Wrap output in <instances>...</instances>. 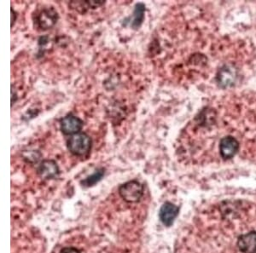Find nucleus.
<instances>
[{
  "instance_id": "nucleus-1",
  "label": "nucleus",
  "mask_w": 256,
  "mask_h": 253,
  "mask_svg": "<svg viewBox=\"0 0 256 253\" xmlns=\"http://www.w3.org/2000/svg\"><path fill=\"white\" fill-rule=\"evenodd\" d=\"M92 146V141L86 133L80 132L70 136L67 140V148L71 154L76 156H84L89 154Z\"/></svg>"
},
{
  "instance_id": "nucleus-12",
  "label": "nucleus",
  "mask_w": 256,
  "mask_h": 253,
  "mask_svg": "<svg viewBox=\"0 0 256 253\" xmlns=\"http://www.w3.org/2000/svg\"><path fill=\"white\" fill-rule=\"evenodd\" d=\"M60 253H80V252L74 248H65L62 249Z\"/></svg>"
},
{
  "instance_id": "nucleus-6",
  "label": "nucleus",
  "mask_w": 256,
  "mask_h": 253,
  "mask_svg": "<svg viewBox=\"0 0 256 253\" xmlns=\"http://www.w3.org/2000/svg\"><path fill=\"white\" fill-rule=\"evenodd\" d=\"M60 173L58 166L53 160H44L38 167V174L43 179L58 178Z\"/></svg>"
},
{
  "instance_id": "nucleus-9",
  "label": "nucleus",
  "mask_w": 256,
  "mask_h": 253,
  "mask_svg": "<svg viewBox=\"0 0 256 253\" xmlns=\"http://www.w3.org/2000/svg\"><path fill=\"white\" fill-rule=\"evenodd\" d=\"M105 170L104 168H99L94 172V174L90 175L89 177L82 180L80 182L82 186L89 187L94 186L95 184H98V182L102 180L104 176Z\"/></svg>"
},
{
  "instance_id": "nucleus-10",
  "label": "nucleus",
  "mask_w": 256,
  "mask_h": 253,
  "mask_svg": "<svg viewBox=\"0 0 256 253\" xmlns=\"http://www.w3.org/2000/svg\"><path fill=\"white\" fill-rule=\"evenodd\" d=\"M40 157V153L38 151H35V150L30 151V153H25V155H24V159H28V162H38Z\"/></svg>"
},
{
  "instance_id": "nucleus-8",
  "label": "nucleus",
  "mask_w": 256,
  "mask_h": 253,
  "mask_svg": "<svg viewBox=\"0 0 256 253\" xmlns=\"http://www.w3.org/2000/svg\"><path fill=\"white\" fill-rule=\"evenodd\" d=\"M146 17V5L143 3H138L134 7V13L132 15L130 26L134 30H138L142 26Z\"/></svg>"
},
{
  "instance_id": "nucleus-7",
  "label": "nucleus",
  "mask_w": 256,
  "mask_h": 253,
  "mask_svg": "<svg viewBox=\"0 0 256 253\" xmlns=\"http://www.w3.org/2000/svg\"><path fill=\"white\" fill-rule=\"evenodd\" d=\"M238 247L241 253H256V232H250L240 236Z\"/></svg>"
},
{
  "instance_id": "nucleus-3",
  "label": "nucleus",
  "mask_w": 256,
  "mask_h": 253,
  "mask_svg": "<svg viewBox=\"0 0 256 253\" xmlns=\"http://www.w3.org/2000/svg\"><path fill=\"white\" fill-rule=\"evenodd\" d=\"M59 19L58 11L53 7H47L41 9L36 16V22L38 28L48 30L55 26Z\"/></svg>"
},
{
  "instance_id": "nucleus-14",
  "label": "nucleus",
  "mask_w": 256,
  "mask_h": 253,
  "mask_svg": "<svg viewBox=\"0 0 256 253\" xmlns=\"http://www.w3.org/2000/svg\"><path fill=\"white\" fill-rule=\"evenodd\" d=\"M10 13H12V27H13L14 24H15L16 20L18 19V13L14 10V9L12 8L10 9Z\"/></svg>"
},
{
  "instance_id": "nucleus-2",
  "label": "nucleus",
  "mask_w": 256,
  "mask_h": 253,
  "mask_svg": "<svg viewBox=\"0 0 256 253\" xmlns=\"http://www.w3.org/2000/svg\"><path fill=\"white\" fill-rule=\"evenodd\" d=\"M119 194L126 202L136 203L143 196L144 186L138 181H129L120 186Z\"/></svg>"
},
{
  "instance_id": "nucleus-4",
  "label": "nucleus",
  "mask_w": 256,
  "mask_h": 253,
  "mask_svg": "<svg viewBox=\"0 0 256 253\" xmlns=\"http://www.w3.org/2000/svg\"><path fill=\"white\" fill-rule=\"evenodd\" d=\"M84 126V122L79 117L68 114L60 121V130L62 133L66 136H73L80 133Z\"/></svg>"
},
{
  "instance_id": "nucleus-13",
  "label": "nucleus",
  "mask_w": 256,
  "mask_h": 253,
  "mask_svg": "<svg viewBox=\"0 0 256 253\" xmlns=\"http://www.w3.org/2000/svg\"><path fill=\"white\" fill-rule=\"evenodd\" d=\"M18 93H16V91L15 89H14V85L12 84V107L14 105L16 101H18Z\"/></svg>"
},
{
  "instance_id": "nucleus-5",
  "label": "nucleus",
  "mask_w": 256,
  "mask_h": 253,
  "mask_svg": "<svg viewBox=\"0 0 256 253\" xmlns=\"http://www.w3.org/2000/svg\"><path fill=\"white\" fill-rule=\"evenodd\" d=\"M180 213V208L170 202H166L160 207L159 212V218L162 223L166 227H170L174 219L177 218Z\"/></svg>"
},
{
  "instance_id": "nucleus-11",
  "label": "nucleus",
  "mask_w": 256,
  "mask_h": 253,
  "mask_svg": "<svg viewBox=\"0 0 256 253\" xmlns=\"http://www.w3.org/2000/svg\"><path fill=\"white\" fill-rule=\"evenodd\" d=\"M88 6L89 8L92 9H96L98 7L104 5L105 3L104 0H99V1H88Z\"/></svg>"
}]
</instances>
